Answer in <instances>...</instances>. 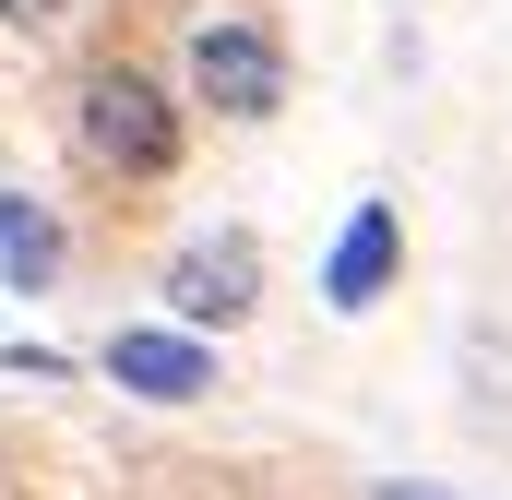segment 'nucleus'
Here are the masks:
<instances>
[{"mask_svg":"<svg viewBox=\"0 0 512 500\" xmlns=\"http://www.w3.org/2000/svg\"><path fill=\"white\" fill-rule=\"evenodd\" d=\"M155 298H167V322H191V334H239V322L262 310V239H251V227L179 239L167 274H155Z\"/></svg>","mask_w":512,"mask_h":500,"instance_id":"2","label":"nucleus"},{"mask_svg":"<svg viewBox=\"0 0 512 500\" xmlns=\"http://www.w3.org/2000/svg\"><path fill=\"white\" fill-rule=\"evenodd\" d=\"M0 370H24V381H72V358H60V346H24V334H0Z\"/></svg>","mask_w":512,"mask_h":500,"instance_id":"7","label":"nucleus"},{"mask_svg":"<svg viewBox=\"0 0 512 500\" xmlns=\"http://www.w3.org/2000/svg\"><path fill=\"white\" fill-rule=\"evenodd\" d=\"M60 215H48V203H24V191H0V286H12V298H48V286H60Z\"/></svg>","mask_w":512,"mask_h":500,"instance_id":"6","label":"nucleus"},{"mask_svg":"<svg viewBox=\"0 0 512 500\" xmlns=\"http://www.w3.org/2000/svg\"><path fill=\"white\" fill-rule=\"evenodd\" d=\"M370 500H453V489H429V477H382Z\"/></svg>","mask_w":512,"mask_h":500,"instance_id":"9","label":"nucleus"},{"mask_svg":"<svg viewBox=\"0 0 512 500\" xmlns=\"http://www.w3.org/2000/svg\"><path fill=\"white\" fill-rule=\"evenodd\" d=\"M96 370L143 393V405H203V393H227L215 370V334H191V322H120L108 346H96Z\"/></svg>","mask_w":512,"mask_h":500,"instance_id":"4","label":"nucleus"},{"mask_svg":"<svg viewBox=\"0 0 512 500\" xmlns=\"http://www.w3.org/2000/svg\"><path fill=\"white\" fill-rule=\"evenodd\" d=\"M191 96H203L215 120H274V108H286V48H274V24L203 12V24H191Z\"/></svg>","mask_w":512,"mask_h":500,"instance_id":"3","label":"nucleus"},{"mask_svg":"<svg viewBox=\"0 0 512 500\" xmlns=\"http://www.w3.org/2000/svg\"><path fill=\"white\" fill-rule=\"evenodd\" d=\"M393 262H405V203H358L346 215V239H334V262H322V310H382Z\"/></svg>","mask_w":512,"mask_h":500,"instance_id":"5","label":"nucleus"},{"mask_svg":"<svg viewBox=\"0 0 512 500\" xmlns=\"http://www.w3.org/2000/svg\"><path fill=\"white\" fill-rule=\"evenodd\" d=\"M72 143H84V167H96V179H167V167H179V108H167V84H155V72L96 60V72H84V96H72Z\"/></svg>","mask_w":512,"mask_h":500,"instance_id":"1","label":"nucleus"},{"mask_svg":"<svg viewBox=\"0 0 512 500\" xmlns=\"http://www.w3.org/2000/svg\"><path fill=\"white\" fill-rule=\"evenodd\" d=\"M60 12H72V0H0V24H12V36H48Z\"/></svg>","mask_w":512,"mask_h":500,"instance_id":"8","label":"nucleus"}]
</instances>
